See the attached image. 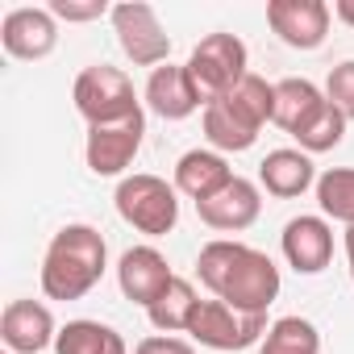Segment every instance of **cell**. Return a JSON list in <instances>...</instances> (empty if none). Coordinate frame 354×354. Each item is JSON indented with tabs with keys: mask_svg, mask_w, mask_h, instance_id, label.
I'll use <instances>...</instances> for the list:
<instances>
[{
	"mask_svg": "<svg viewBox=\"0 0 354 354\" xmlns=\"http://www.w3.org/2000/svg\"><path fill=\"white\" fill-rule=\"evenodd\" d=\"M267 329H271L267 325V313H242V308L209 296V300L196 304L192 325H188V337L201 342V346H209V350L230 354V350H246V346L263 342Z\"/></svg>",
	"mask_w": 354,
	"mask_h": 354,
	"instance_id": "52a82bcc",
	"label": "cell"
},
{
	"mask_svg": "<svg viewBox=\"0 0 354 354\" xmlns=\"http://www.w3.org/2000/svg\"><path fill=\"white\" fill-rule=\"evenodd\" d=\"M317 205L346 230L354 225V167H329L325 175H317Z\"/></svg>",
	"mask_w": 354,
	"mask_h": 354,
	"instance_id": "603a6c76",
	"label": "cell"
},
{
	"mask_svg": "<svg viewBox=\"0 0 354 354\" xmlns=\"http://www.w3.org/2000/svg\"><path fill=\"white\" fill-rule=\"evenodd\" d=\"M55 354H129L125 337L113 329V325H100V321H67L55 337Z\"/></svg>",
	"mask_w": 354,
	"mask_h": 354,
	"instance_id": "ffe728a7",
	"label": "cell"
},
{
	"mask_svg": "<svg viewBox=\"0 0 354 354\" xmlns=\"http://www.w3.org/2000/svg\"><path fill=\"white\" fill-rule=\"evenodd\" d=\"M230 184H234V167L217 150H188V154H180V162H175V192H184L196 205L213 201Z\"/></svg>",
	"mask_w": 354,
	"mask_h": 354,
	"instance_id": "ac0fdd59",
	"label": "cell"
},
{
	"mask_svg": "<svg viewBox=\"0 0 354 354\" xmlns=\"http://www.w3.org/2000/svg\"><path fill=\"white\" fill-rule=\"evenodd\" d=\"M142 96H146V109H150L154 117H162V121H184V117H192L196 109H205V100H201V92H196L188 67H175V63L154 67Z\"/></svg>",
	"mask_w": 354,
	"mask_h": 354,
	"instance_id": "2e32d148",
	"label": "cell"
},
{
	"mask_svg": "<svg viewBox=\"0 0 354 354\" xmlns=\"http://www.w3.org/2000/svg\"><path fill=\"white\" fill-rule=\"evenodd\" d=\"M259 184L275 196V201H296L308 188H317V167L313 154H304L300 146H279L259 162Z\"/></svg>",
	"mask_w": 354,
	"mask_h": 354,
	"instance_id": "e0dca14e",
	"label": "cell"
},
{
	"mask_svg": "<svg viewBox=\"0 0 354 354\" xmlns=\"http://www.w3.org/2000/svg\"><path fill=\"white\" fill-rule=\"evenodd\" d=\"M333 17L354 30V0H333Z\"/></svg>",
	"mask_w": 354,
	"mask_h": 354,
	"instance_id": "83f0119b",
	"label": "cell"
},
{
	"mask_svg": "<svg viewBox=\"0 0 354 354\" xmlns=\"http://www.w3.org/2000/svg\"><path fill=\"white\" fill-rule=\"evenodd\" d=\"M113 34H117V46L121 55L133 63V67H162L171 59V38L158 21V13L146 5V0H125V5H113Z\"/></svg>",
	"mask_w": 354,
	"mask_h": 354,
	"instance_id": "ba28073f",
	"label": "cell"
},
{
	"mask_svg": "<svg viewBox=\"0 0 354 354\" xmlns=\"http://www.w3.org/2000/svg\"><path fill=\"white\" fill-rule=\"evenodd\" d=\"M0 337H5L9 354H42L46 346H55L59 325L42 300H13L0 317Z\"/></svg>",
	"mask_w": 354,
	"mask_h": 354,
	"instance_id": "7c38bea8",
	"label": "cell"
},
{
	"mask_svg": "<svg viewBox=\"0 0 354 354\" xmlns=\"http://www.w3.org/2000/svg\"><path fill=\"white\" fill-rule=\"evenodd\" d=\"M259 354H321V333L304 317H279L259 342Z\"/></svg>",
	"mask_w": 354,
	"mask_h": 354,
	"instance_id": "7402d4cb",
	"label": "cell"
},
{
	"mask_svg": "<svg viewBox=\"0 0 354 354\" xmlns=\"http://www.w3.org/2000/svg\"><path fill=\"white\" fill-rule=\"evenodd\" d=\"M275 117V84L263 75H246L230 96L205 104V138L217 154H242L259 142L263 125Z\"/></svg>",
	"mask_w": 354,
	"mask_h": 354,
	"instance_id": "3957f363",
	"label": "cell"
},
{
	"mask_svg": "<svg viewBox=\"0 0 354 354\" xmlns=\"http://www.w3.org/2000/svg\"><path fill=\"white\" fill-rule=\"evenodd\" d=\"M346 125H350V121H346L333 104H325V109L317 113V121H313L304 133H296V142H300V150H304V154H325V150L342 146Z\"/></svg>",
	"mask_w": 354,
	"mask_h": 354,
	"instance_id": "cb8c5ba5",
	"label": "cell"
},
{
	"mask_svg": "<svg viewBox=\"0 0 354 354\" xmlns=\"http://www.w3.org/2000/svg\"><path fill=\"white\" fill-rule=\"evenodd\" d=\"M196 304H201L196 288H192L188 279H180V275H175V279L162 288V296H158V300L146 308V317H150V325H154L158 333H188Z\"/></svg>",
	"mask_w": 354,
	"mask_h": 354,
	"instance_id": "44dd1931",
	"label": "cell"
},
{
	"mask_svg": "<svg viewBox=\"0 0 354 354\" xmlns=\"http://www.w3.org/2000/svg\"><path fill=\"white\" fill-rule=\"evenodd\" d=\"M109 267V246L92 225H63L42 254L46 300H84Z\"/></svg>",
	"mask_w": 354,
	"mask_h": 354,
	"instance_id": "7a4b0ae2",
	"label": "cell"
},
{
	"mask_svg": "<svg viewBox=\"0 0 354 354\" xmlns=\"http://www.w3.org/2000/svg\"><path fill=\"white\" fill-rule=\"evenodd\" d=\"M171 279H175V275H171V263H167L162 250H154V246H129V250L121 254V263H117L121 296L133 300V304H142V308H150V304L162 296V288H167Z\"/></svg>",
	"mask_w": 354,
	"mask_h": 354,
	"instance_id": "5bb4252c",
	"label": "cell"
},
{
	"mask_svg": "<svg viewBox=\"0 0 354 354\" xmlns=\"http://www.w3.org/2000/svg\"><path fill=\"white\" fill-rule=\"evenodd\" d=\"M325 100H329L346 121H354V59H346V63H337V67L329 71V80H325Z\"/></svg>",
	"mask_w": 354,
	"mask_h": 354,
	"instance_id": "d4e9b609",
	"label": "cell"
},
{
	"mask_svg": "<svg viewBox=\"0 0 354 354\" xmlns=\"http://www.w3.org/2000/svg\"><path fill=\"white\" fill-rule=\"evenodd\" d=\"M196 275L213 300H225L242 313H267L279 296V267L246 242L213 238L196 259Z\"/></svg>",
	"mask_w": 354,
	"mask_h": 354,
	"instance_id": "6da1fadb",
	"label": "cell"
},
{
	"mask_svg": "<svg viewBox=\"0 0 354 354\" xmlns=\"http://www.w3.org/2000/svg\"><path fill=\"white\" fill-rule=\"evenodd\" d=\"M113 205H117V217L146 238H167L175 221H180V192H175V184H167L162 175H150V171L125 175L117 184Z\"/></svg>",
	"mask_w": 354,
	"mask_h": 354,
	"instance_id": "277c9868",
	"label": "cell"
},
{
	"mask_svg": "<svg viewBox=\"0 0 354 354\" xmlns=\"http://www.w3.org/2000/svg\"><path fill=\"white\" fill-rule=\"evenodd\" d=\"M329 100H325V92L313 84V80H300V75H288V80H279L275 84V125L283 129V133H304L313 121H317V113L325 109Z\"/></svg>",
	"mask_w": 354,
	"mask_h": 354,
	"instance_id": "d6986e66",
	"label": "cell"
},
{
	"mask_svg": "<svg viewBox=\"0 0 354 354\" xmlns=\"http://www.w3.org/2000/svg\"><path fill=\"white\" fill-rule=\"evenodd\" d=\"M50 13H55V21H100L104 13H113L109 5H104V0H50V5H46Z\"/></svg>",
	"mask_w": 354,
	"mask_h": 354,
	"instance_id": "484cf974",
	"label": "cell"
},
{
	"mask_svg": "<svg viewBox=\"0 0 354 354\" xmlns=\"http://www.w3.org/2000/svg\"><path fill=\"white\" fill-rule=\"evenodd\" d=\"M184 67H188V75H192V84H196V92H201V100L213 104V100L230 96V92L250 75V50H246V42L234 38V34H209V38L196 42V50L188 55Z\"/></svg>",
	"mask_w": 354,
	"mask_h": 354,
	"instance_id": "8992f818",
	"label": "cell"
},
{
	"mask_svg": "<svg viewBox=\"0 0 354 354\" xmlns=\"http://www.w3.org/2000/svg\"><path fill=\"white\" fill-rule=\"evenodd\" d=\"M133 354H196V346L175 333H154V337H142Z\"/></svg>",
	"mask_w": 354,
	"mask_h": 354,
	"instance_id": "4316f807",
	"label": "cell"
},
{
	"mask_svg": "<svg viewBox=\"0 0 354 354\" xmlns=\"http://www.w3.org/2000/svg\"><path fill=\"white\" fill-rule=\"evenodd\" d=\"M71 100H75V113H80L88 125H117V121L142 113V100H138V92H133V80H129L121 67H109V63L84 67V71L75 75Z\"/></svg>",
	"mask_w": 354,
	"mask_h": 354,
	"instance_id": "5b68a950",
	"label": "cell"
},
{
	"mask_svg": "<svg viewBox=\"0 0 354 354\" xmlns=\"http://www.w3.org/2000/svg\"><path fill=\"white\" fill-rule=\"evenodd\" d=\"M329 21L333 9L325 0H271L267 5V26L292 50H317L329 38Z\"/></svg>",
	"mask_w": 354,
	"mask_h": 354,
	"instance_id": "9c48e42d",
	"label": "cell"
},
{
	"mask_svg": "<svg viewBox=\"0 0 354 354\" xmlns=\"http://www.w3.org/2000/svg\"><path fill=\"white\" fill-rule=\"evenodd\" d=\"M346 263H350V283H354V225L346 230Z\"/></svg>",
	"mask_w": 354,
	"mask_h": 354,
	"instance_id": "f1b7e54d",
	"label": "cell"
},
{
	"mask_svg": "<svg viewBox=\"0 0 354 354\" xmlns=\"http://www.w3.org/2000/svg\"><path fill=\"white\" fill-rule=\"evenodd\" d=\"M279 246L288 267H296L300 275H321L333 259V230L325 217H292L279 234Z\"/></svg>",
	"mask_w": 354,
	"mask_h": 354,
	"instance_id": "4fadbf2b",
	"label": "cell"
},
{
	"mask_svg": "<svg viewBox=\"0 0 354 354\" xmlns=\"http://www.w3.org/2000/svg\"><path fill=\"white\" fill-rule=\"evenodd\" d=\"M0 46L9 59L38 63L59 46V21L50 9H9L0 21Z\"/></svg>",
	"mask_w": 354,
	"mask_h": 354,
	"instance_id": "8fae6325",
	"label": "cell"
},
{
	"mask_svg": "<svg viewBox=\"0 0 354 354\" xmlns=\"http://www.w3.org/2000/svg\"><path fill=\"white\" fill-rule=\"evenodd\" d=\"M259 213H263L259 184L242 180V175H234V184L221 188L213 201L196 205V217H201L209 230H217V234H242V230H250V225L259 221Z\"/></svg>",
	"mask_w": 354,
	"mask_h": 354,
	"instance_id": "9a60e30c",
	"label": "cell"
},
{
	"mask_svg": "<svg viewBox=\"0 0 354 354\" xmlns=\"http://www.w3.org/2000/svg\"><path fill=\"white\" fill-rule=\"evenodd\" d=\"M142 133H146V117H125L117 125H88V146H84V158H88V171L92 175H121L138 150H142Z\"/></svg>",
	"mask_w": 354,
	"mask_h": 354,
	"instance_id": "30bf717a",
	"label": "cell"
}]
</instances>
